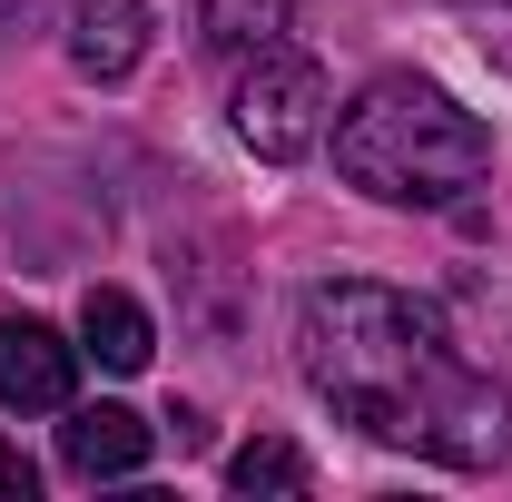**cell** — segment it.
<instances>
[{
  "label": "cell",
  "mask_w": 512,
  "mask_h": 502,
  "mask_svg": "<svg viewBox=\"0 0 512 502\" xmlns=\"http://www.w3.org/2000/svg\"><path fill=\"white\" fill-rule=\"evenodd\" d=\"M296 365H306V384L355 434L434 453L453 473L503 463V443H512L503 384L473 375L463 345L444 335V315L424 296H404V286H375V276L306 286V306H296Z\"/></svg>",
  "instance_id": "1"
},
{
  "label": "cell",
  "mask_w": 512,
  "mask_h": 502,
  "mask_svg": "<svg viewBox=\"0 0 512 502\" xmlns=\"http://www.w3.org/2000/svg\"><path fill=\"white\" fill-rule=\"evenodd\" d=\"M335 168H345V188L384 197V207H453L463 188H483L493 128L453 109L434 79H375L335 119Z\"/></svg>",
  "instance_id": "2"
},
{
  "label": "cell",
  "mask_w": 512,
  "mask_h": 502,
  "mask_svg": "<svg viewBox=\"0 0 512 502\" xmlns=\"http://www.w3.org/2000/svg\"><path fill=\"white\" fill-rule=\"evenodd\" d=\"M237 138H247L256 158H306L325 138V69L296 60V50H256L247 89H237Z\"/></svg>",
  "instance_id": "3"
},
{
  "label": "cell",
  "mask_w": 512,
  "mask_h": 502,
  "mask_svg": "<svg viewBox=\"0 0 512 502\" xmlns=\"http://www.w3.org/2000/svg\"><path fill=\"white\" fill-rule=\"evenodd\" d=\"M79 394V345L40 315H0V404L10 414H69Z\"/></svg>",
  "instance_id": "4"
},
{
  "label": "cell",
  "mask_w": 512,
  "mask_h": 502,
  "mask_svg": "<svg viewBox=\"0 0 512 502\" xmlns=\"http://www.w3.org/2000/svg\"><path fill=\"white\" fill-rule=\"evenodd\" d=\"M148 424L128 414V404H69V424H60V463L79 473V483H119V473H138L148 463Z\"/></svg>",
  "instance_id": "5"
},
{
  "label": "cell",
  "mask_w": 512,
  "mask_h": 502,
  "mask_svg": "<svg viewBox=\"0 0 512 502\" xmlns=\"http://www.w3.org/2000/svg\"><path fill=\"white\" fill-rule=\"evenodd\" d=\"M138 50H148V0H79V30H69L79 79H128Z\"/></svg>",
  "instance_id": "6"
},
{
  "label": "cell",
  "mask_w": 512,
  "mask_h": 502,
  "mask_svg": "<svg viewBox=\"0 0 512 502\" xmlns=\"http://www.w3.org/2000/svg\"><path fill=\"white\" fill-rule=\"evenodd\" d=\"M79 355H99L109 375H138V365L158 355L148 306H138V296H119V286H89V306H79Z\"/></svg>",
  "instance_id": "7"
},
{
  "label": "cell",
  "mask_w": 512,
  "mask_h": 502,
  "mask_svg": "<svg viewBox=\"0 0 512 502\" xmlns=\"http://www.w3.org/2000/svg\"><path fill=\"white\" fill-rule=\"evenodd\" d=\"M286 20H296V0H207V50L256 60V50L286 40Z\"/></svg>",
  "instance_id": "8"
},
{
  "label": "cell",
  "mask_w": 512,
  "mask_h": 502,
  "mask_svg": "<svg viewBox=\"0 0 512 502\" xmlns=\"http://www.w3.org/2000/svg\"><path fill=\"white\" fill-rule=\"evenodd\" d=\"M306 483H316V463L286 434H256V443L227 453V493H306Z\"/></svg>",
  "instance_id": "9"
},
{
  "label": "cell",
  "mask_w": 512,
  "mask_h": 502,
  "mask_svg": "<svg viewBox=\"0 0 512 502\" xmlns=\"http://www.w3.org/2000/svg\"><path fill=\"white\" fill-rule=\"evenodd\" d=\"M30 493H40V463L20 443H0V502H30Z\"/></svg>",
  "instance_id": "10"
}]
</instances>
